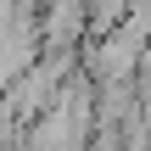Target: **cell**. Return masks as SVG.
<instances>
[{
  "label": "cell",
  "instance_id": "cell-1",
  "mask_svg": "<svg viewBox=\"0 0 151 151\" xmlns=\"http://www.w3.org/2000/svg\"><path fill=\"white\" fill-rule=\"evenodd\" d=\"M11 6H22V0H0V11H11Z\"/></svg>",
  "mask_w": 151,
  "mask_h": 151
}]
</instances>
